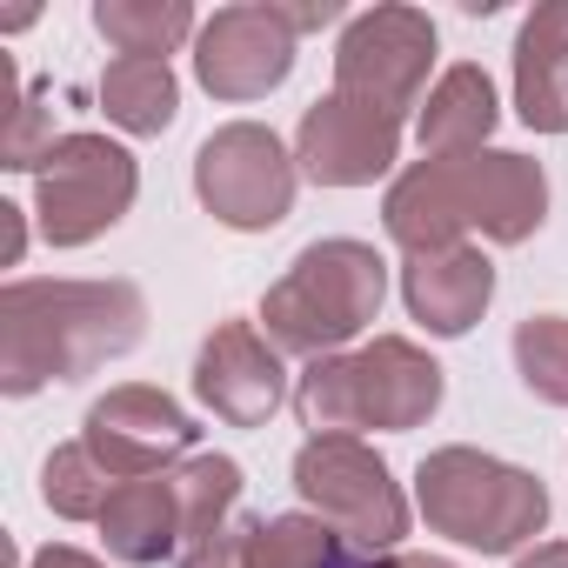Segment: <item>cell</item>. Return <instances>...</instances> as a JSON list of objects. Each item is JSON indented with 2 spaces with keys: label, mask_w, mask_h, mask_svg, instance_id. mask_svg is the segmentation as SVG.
<instances>
[{
  "label": "cell",
  "mask_w": 568,
  "mask_h": 568,
  "mask_svg": "<svg viewBox=\"0 0 568 568\" xmlns=\"http://www.w3.org/2000/svg\"><path fill=\"white\" fill-rule=\"evenodd\" d=\"M148 335L134 281H8L0 288V388L14 402L48 382H81Z\"/></svg>",
  "instance_id": "1"
},
{
  "label": "cell",
  "mask_w": 568,
  "mask_h": 568,
  "mask_svg": "<svg viewBox=\"0 0 568 568\" xmlns=\"http://www.w3.org/2000/svg\"><path fill=\"white\" fill-rule=\"evenodd\" d=\"M382 302H388V261L355 234H328L308 241L288 261V274L261 295V322L281 355L322 362L348 355V342H362L382 322Z\"/></svg>",
  "instance_id": "2"
},
{
  "label": "cell",
  "mask_w": 568,
  "mask_h": 568,
  "mask_svg": "<svg viewBox=\"0 0 568 568\" xmlns=\"http://www.w3.org/2000/svg\"><path fill=\"white\" fill-rule=\"evenodd\" d=\"M442 395L448 375L428 348H415L408 335H375L355 355L308 362V375L295 382V415L315 435H355V428L408 435L442 408Z\"/></svg>",
  "instance_id": "3"
},
{
  "label": "cell",
  "mask_w": 568,
  "mask_h": 568,
  "mask_svg": "<svg viewBox=\"0 0 568 568\" xmlns=\"http://www.w3.org/2000/svg\"><path fill=\"white\" fill-rule=\"evenodd\" d=\"M415 508L435 535L475 548V555H521L548 528V488L541 475L481 455L468 442L422 455L415 468Z\"/></svg>",
  "instance_id": "4"
},
{
  "label": "cell",
  "mask_w": 568,
  "mask_h": 568,
  "mask_svg": "<svg viewBox=\"0 0 568 568\" xmlns=\"http://www.w3.org/2000/svg\"><path fill=\"white\" fill-rule=\"evenodd\" d=\"M295 495L362 555H388L408 535V495L362 435H308L295 448Z\"/></svg>",
  "instance_id": "5"
},
{
  "label": "cell",
  "mask_w": 568,
  "mask_h": 568,
  "mask_svg": "<svg viewBox=\"0 0 568 568\" xmlns=\"http://www.w3.org/2000/svg\"><path fill=\"white\" fill-rule=\"evenodd\" d=\"M295 187H302L295 154L261 121H227L194 148V201L234 234L281 227L295 214Z\"/></svg>",
  "instance_id": "6"
},
{
  "label": "cell",
  "mask_w": 568,
  "mask_h": 568,
  "mask_svg": "<svg viewBox=\"0 0 568 568\" xmlns=\"http://www.w3.org/2000/svg\"><path fill=\"white\" fill-rule=\"evenodd\" d=\"M141 194V168L121 141L108 134H61V148L48 154V168L34 174V214H41V241L48 247H88L108 227L128 221Z\"/></svg>",
  "instance_id": "7"
},
{
  "label": "cell",
  "mask_w": 568,
  "mask_h": 568,
  "mask_svg": "<svg viewBox=\"0 0 568 568\" xmlns=\"http://www.w3.org/2000/svg\"><path fill=\"white\" fill-rule=\"evenodd\" d=\"M428 68H435V21L422 8H368L342 28L335 41V94L408 121L428 101Z\"/></svg>",
  "instance_id": "8"
},
{
  "label": "cell",
  "mask_w": 568,
  "mask_h": 568,
  "mask_svg": "<svg viewBox=\"0 0 568 568\" xmlns=\"http://www.w3.org/2000/svg\"><path fill=\"white\" fill-rule=\"evenodd\" d=\"M81 442L88 455L114 475V481H141V475H168L194 455L201 428L194 415L168 395V388H148V382H121L108 388L88 422H81Z\"/></svg>",
  "instance_id": "9"
},
{
  "label": "cell",
  "mask_w": 568,
  "mask_h": 568,
  "mask_svg": "<svg viewBox=\"0 0 568 568\" xmlns=\"http://www.w3.org/2000/svg\"><path fill=\"white\" fill-rule=\"evenodd\" d=\"M295 74V28L274 0H234L214 8L194 34V81L214 101H261Z\"/></svg>",
  "instance_id": "10"
},
{
  "label": "cell",
  "mask_w": 568,
  "mask_h": 568,
  "mask_svg": "<svg viewBox=\"0 0 568 568\" xmlns=\"http://www.w3.org/2000/svg\"><path fill=\"white\" fill-rule=\"evenodd\" d=\"M194 402L227 428H267L288 402V368L281 348L254 322H214V335L194 355Z\"/></svg>",
  "instance_id": "11"
},
{
  "label": "cell",
  "mask_w": 568,
  "mask_h": 568,
  "mask_svg": "<svg viewBox=\"0 0 568 568\" xmlns=\"http://www.w3.org/2000/svg\"><path fill=\"white\" fill-rule=\"evenodd\" d=\"M395 161H402V121L348 94H322L295 128V168L315 187H375Z\"/></svg>",
  "instance_id": "12"
},
{
  "label": "cell",
  "mask_w": 568,
  "mask_h": 568,
  "mask_svg": "<svg viewBox=\"0 0 568 568\" xmlns=\"http://www.w3.org/2000/svg\"><path fill=\"white\" fill-rule=\"evenodd\" d=\"M455 174H462L468 234H481L495 247H521L548 221V174H541V161H528L515 148H481V154H455Z\"/></svg>",
  "instance_id": "13"
},
{
  "label": "cell",
  "mask_w": 568,
  "mask_h": 568,
  "mask_svg": "<svg viewBox=\"0 0 568 568\" xmlns=\"http://www.w3.org/2000/svg\"><path fill=\"white\" fill-rule=\"evenodd\" d=\"M402 302L428 335L462 342L495 302V261L481 247H468V241L442 247V254H408L402 261Z\"/></svg>",
  "instance_id": "14"
},
{
  "label": "cell",
  "mask_w": 568,
  "mask_h": 568,
  "mask_svg": "<svg viewBox=\"0 0 568 568\" xmlns=\"http://www.w3.org/2000/svg\"><path fill=\"white\" fill-rule=\"evenodd\" d=\"M515 114L535 134H568V0L535 8L515 34Z\"/></svg>",
  "instance_id": "15"
},
{
  "label": "cell",
  "mask_w": 568,
  "mask_h": 568,
  "mask_svg": "<svg viewBox=\"0 0 568 568\" xmlns=\"http://www.w3.org/2000/svg\"><path fill=\"white\" fill-rule=\"evenodd\" d=\"M101 541L128 568H154V561L181 555V501H174V481L168 475L121 481L108 495V508H101Z\"/></svg>",
  "instance_id": "16"
},
{
  "label": "cell",
  "mask_w": 568,
  "mask_h": 568,
  "mask_svg": "<svg viewBox=\"0 0 568 568\" xmlns=\"http://www.w3.org/2000/svg\"><path fill=\"white\" fill-rule=\"evenodd\" d=\"M495 121H501V108H495L488 68L462 61V68H448V74L428 88V101H422V114H415L422 154H481L488 134H495Z\"/></svg>",
  "instance_id": "17"
},
{
  "label": "cell",
  "mask_w": 568,
  "mask_h": 568,
  "mask_svg": "<svg viewBox=\"0 0 568 568\" xmlns=\"http://www.w3.org/2000/svg\"><path fill=\"white\" fill-rule=\"evenodd\" d=\"M94 34L121 61H168L187 34H201L187 0H94Z\"/></svg>",
  "instance_id": "18"
},
{
  "label": "cell",
  "mask_w": 568,
  "mask_h": 568,
  "mask_svg": "<svg viewBox=\"0 0 568 568\" xmlns=\"http://www.w3.org/2000/svg\"><path fill=\"white\" fill-rule=\"evenodd\" d=\"M101 108L121 134H168L181 114V81L168 61H108L101 74Z\"/></svg>",
  "instance_id": "19"
},
{
  "label": "cell",
  "mask_w": 568,
  "mask_h": 568,
  "mask_svg": "<svg viewBox=\"0 0 568 568\" xmlns=\"http://www.w3.org/2000/svg\"><path fill=\"white\" fill-rule=\"evenodd\" d=\"M168 481H174V501H181V555L214 541L234 521V501H241V462L234 455H187L181 468H168Z\"/></svg>",
  "instance_id": "20"
},
{
  "label": "cell",
  "mask_w": 568,
  "mask_h": 568,
  "mask_svg": "<svg viewBox=\"0 0 568 568\" xmlns=\"http://www.w3.org/2000/svg\"><path fill=\"white\" fill-rule=\"evenodd\" d=\"M114 488H121V481L88 455V442H61V448L41 462V501H48L61 521H101V508H108Z\"/></svg>",
  "instance_id": "21"
},
{
  "label": "cell",
  "mask_w": 568,
  "mask_h": 568,
  "mask_svg": "<svg viewBox=\"0 0 568 568\" xmlns=\"http://www.w3.org/2000/svg\"><path fill=\"white\" fill-rule=\"evenodd\" d=\"M515 375L535 402L568 408V315H528L515 322Z\"/></svg>",
  "instance_id": "22"
},
{
  "label": "cell",
  "mask_w": 568,
  "mask_h": 568,
  "mask_svg": "<svg viewBox=\"0 0 568 568\" xmlns=\"http://www.w3.org/2000/svg\"><path fill=\"white\" fill-rule=\"evenodd\" d=\"M54 148H61V134H54L41 94H21L8 108V128H0V168H8V174H41Z\"/></svg>",
  "instance_id": "23"
},
{
  "label": "cell",
  "mask_w": 568,
  "mask_h": 568,
  "mask_svg": "<svg viewBox=\"0 0 568 568\" xmlns=\"http://www.w3.org/2000/svg\"><path fill=\"white\" fill-rule=\"evenodd\" d=\"M247 521H254V515H241V521H227L214 541L187 548V555H181V568H241V555H247Z\"/></svg>",
  "instance_id": "24"
},
{
  "label": "cell",
  "mask_w": 568,
  "mask_h": 568,
  "mask_svg": "<svg viewBox=\"0 0 568 568\" xmlns=\"http://www.w3.org/2000/svg\"><path fill=\"white\" fill-rule=\"evenodd\" d=\"M274 8H281V21L295 28V41H302V34H322V28H335V21H342V0H302V8L274 0Z\"/></svg>",
  "instance_id": "25"
},
{
  "label": "cell",
  "mask_w": 568,
  "mask_h": 568,
  "mask_svg": "<svg viewBox=\"0 0 568 568\" xmlns=\"http://www.w3.org/2000/svg\"><path fill=\"white\" fill-rule=\"evenodd\" d=\"M28 568H108V561H101V555H88V548H68V541H54V548L28 555Z\"/></svg>",
  "instance_id": "26"
},
{
  "label": "cell",
  "mask_w": 568,
  "mask_h": 568,
  "mask_svg": "<svg viewBox=\"0 0 568 568\" xmlns=\"http://www.w3.org/2000/svg\"><path fill=\"white\" fill-rule=\"evenodd\" d=\"M0 227H8V267H21V254H28V214L8 201V207H0Z\"/></svg>",
  "instance_id": "27"
},
{
  "label": "cell",
  "mask_w": 568,
  "mask_h": 568,
  "mask_svg": "<svg viewBox=\"0 0 568 568\" xmlns=\"http://www.w3.org/2000/svg\"><path fill=\"white\" fill-rule=\"evenodd\" d=\"M515 568H568V541H535L515 555Z\"/></svg>",
  "instance_id": "28"
},
{
  "label": "cell",
  "mask_w": 568,
  "mask_h": 568,
  "mask_svg": "<svg viewBox=\"0 0 568 568\" xmlns=\"http://www.w3.org/2000/svg\"><path fill=\"white\" fill-rule=\"evenodd\" d=\"M375 568H455V561H442V555H382Z\"/></svg>",
  "instance_id": "29"
},
{
  "label": "cell",
  "mask_w": 568,
  "mask_h": 568,
  "mask_svg": "<svg viewBox=\"0 0 568 568\" xmlns=\"http://www.w3.org/2000/svg\"><path fill=\"white\" fill-rule=\"evenodd\" d=\"M335 568H375V561H368V555H362V548H355V541H348V548H342V561H335Z\"/></svg>",
  "instance_id": "30"
}]
</instances>
